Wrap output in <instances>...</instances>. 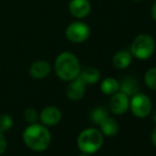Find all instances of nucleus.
<instances>
[{
  "mask_svg": "<svg viewBox=\"0 0 156 156\" xmlns=\"http://www.w3.org/2000/svg\"><path fill=\"white\" fill-rule=\"evenodd\" d=\"M51 139V134L48 126L41 123H31L23 129V144L34 152L46 151L50 147Z\"/></svg>",
  "mask_w": 156,
  "mask_h": 156,
  "instance_id": "nucleus-1",
  "label": "nucleus"
},
{
  "mask_svg": "<svg viewBox=\"0 0 156 156\" xmlns=\"http://www.w3.org/2000/svg\"><path fill=\"white\" fill-rule=\"evenodd\" d=\"M82 69L79 58L70 51L61 52L54 61V71L60 80L70 82L79 76Z\"/></svg>",
  "mask_w": 156,
  "mask_h": 156,
  "instance_id": "nucleus-2",
  "label": "nucleus"
},
{
  "mask_svg": "<svg viewBox=\"0 0 156 156\" xmlns=\"http://www.w3.org/2000/svg\"><path fill=\"white\" fill-rule=\"evenodd\" d=\"M103 141H104V135L101 133L100 129L88 127L83 129L79 134L76 144L81 152L90 155L100 150L101 147L103 146Z\"/></svg>",
  "mask_w": 156,
  "mask_h": 156,
  "instance_id": "nucleus-3",
  "label": "nucleus"
},
{
  "mask_svg": "<svg viewBox=\"0 0 156 156\" xmlns=\"http://www.w3.org/2000/svg\"><path fill=\"white\" fill-rule=\"evenodd\" d=\"M155 41L150 34L141 33L138 34L133 39L129 48V52L133 55V58L137 60H148L154 54L155 52Z\"/></svg>",
  "mask_w": 156,
  "mask_h": 156,
  "instance_id": "nucleus-4",
  "label": "nucleus"
},
{
  "mask_svg": "<svg viewBox=\"0 0 156 156\" xmlns=\"http://www.w3.org/2000/svg\"><path fill=\"white\" fill-rule=\"evenodd\" d=\"M65 36L71 43L82 44L86 41L90 36V28L86 23L79 19V20L72 21L67 26L65 30Z\"/></svg>",
  "mask_w": 156,
  "mask_h": 156,
  "instance_id": "nucleus-5",
  "label": "nucleus"
},
{
  "mask_svg": "<svg viewBox=\"0 0 156 156\" xmlns=\"http://www.w3.org/2000/svg\"><path fill=\"white\" fill-rule=\"evenodd\" d=\"M129 109L137 118H146L152 111V101L146 94L137 93L129 98Z\"/></svg>",
  "mask_w": 156,
  "mask_h": 156,
  "instance_id": "nucleus-6",
  "label": "nucleus"
},
{
  "mask_svg": "<svg viewBox=\"0 0 156 156\" xmlns=\"http://www.w3.org/2000/svg\"><path fill=\"white\" fill-rule=\"evenodd\" d=\"M62 119V112L58 107L49 105L44 107L39 113V121L46 126H54Z\"/></svg>",
  "mask_w": 156,
  "mask_h": 156,
  "instance_id": "nucleus-7",
  "label": "nucleus"
},
{
  "mask_svg": "<svg viewBox=\"0 0 156 156\" xmlns=\"http://www.w3.org/2000/svg\"><path fill=\"white\" fill-rule=\"evenodd\" d=\"M129 108V97L121 91L112 94L109 100V109L115 115H123Z\"/></svg>",
  "mask_w": 156,
  "mask_h": 156,
  "instance_id": "nucleus-8",
  "label": "nucleus"
},
{
  "mask_svg": "<svg viewBox=\"0 0 156 156\" xmlns=\"http://www.w3.org/2000/svg\"><path fill=\"white\" fill-rule=\"evenodd\" d=\"M68 10L74 18L83 19L90 14L91 3L89 0H70Z\"/></svg>",
  "mask_w": 156,
  "mask_h": 156,
  "instance_id": "nucleus-9",
  "label": "nucleus"
},
{
  "mask_svg": "<svg viewBox=\"0 0 156 156\" xmlns=\"http://www.w3.org/2000/svg\"><path fill=\"white\" fill-rule=\"evenodd\" d=\"M85 93H86V85L79 78L70 81L66 88V96L71 101L81 100L85 96Z\"/></svg>",
  "mask_w": 156,
  "mask_h": 156,
  "instance_id": "nucleus-10",
  "label": "nucleus"
},
{
  "mask_svg": "<svg viewBox=\"0 0 156 156\" xmlns=\"http://www.w3.org/2000/svg\"><path fill=\"white\" fill-rule=\"evenodd\" d=\"M30 76L35 80H43L47 78L51 72V65L46 60L34 61L29 68Z\"/></svg>",
  "mask_w": 156,
  "mask_h": 156,
  "instance_id": "nucleus-11",
  "label": "nucleus"
},
{
  "mask_svg": "<svg viewBox=\"0 0 156 156\" xmlns=\"http://www.w3.org/2000/svg\"><path fill=\"white\" fill-rule=\"evenodd\" d=\"M79 79L85 83V85H94L100 81L101 73L98 68L96 67H86L81 69L80 74L78 76Z\"/></svg>",
  "mask_w": 156,
  "mask_h": 156,
  "instance_id": "nucleus-12",
  "label": "nucleus"
},
{
  "mask_svg": "<svg viewBox=\"0 0 156 156\" xmlns=\"http://www.w3.org/2000/svg\"><path fill=\"white\" fill-rule=\"evenodd\" d=\"M132 61H133V55L127 50H120V51L116 52L112 58L114 67H116L117 69L127 68L132 64Z\"/></svg>",
  "mask_w": 156,
  "mask_h": 156,
  "instance_id": "nucleus-13",
  "label": "nucleus"
},
{
  "mask_svg": "<svg viewBox=\"0 0 156 156\" xmlns=\"http://www.w3.org/2000/svg\"><path fill=\"white\" fill-rule=\"evenodd\" d=\"M119 91L125 94L129 98L135 94L139 93L137 80L133 76H125L119 82Z\"/></svg>",
  "mask_w": 156,
  "mask_h": 156,
  "instance_id": "nucleus-14",
  "label": "nucleus"
},
{
  "mask_svg": "<svg viewBox=\"0 0 156 156\" xmlns=\"http://www.w3.org/2000/svg\"><path fill=\"white\" fill-rule=\"evenodd\" d=\"M100 126V131L101 133L104 136H107V137H112V136H115L116 134L119 131V125H118V122L116 121L114 118L107 117L99 124Z\"/></svg>",
  "mask_w": 156,
  "mask_h": 156,
  "instance_id": "nucleus-15",
  "label": "nucleus"
},
{
  "mask_svg": "<svg viewBox=\"0 0 156 156\" xmlns=\"http://www.w3.org/2000/svg\"><path fill=\"white\" fill-rule=\"evenodd\" d=\"M100 89L106 96H112V94L119 91V81H117L114 78H111V76L109 78H105L101 82Z\"/></svg>",
  "mask_w": 156,
  "mask_h": 156,
  "instance_id": "nucleus-16",
  "label": "nucleus"
},
{
  "mask_svg": "<svg viewBox=\"0 0 156 156\" xmlns=\"http://www.w3.org/2000/svg\"><path fill=\"white\" fill-rule=\"evenodd\" d=\"M107 117H108V112H107V109L104 106L94 107L90 113V120L97 125L100 124Z\"/></svg>",
  "mask_w": 156,
  "mask_h": 156,
  "instance_id": "nucleus-17",
  "label": "nucleus"
},
{
  "mask_svg": "<svg viewBox=\"0 0 156 156\" xmlns=\"http://www.w3.org/2000/svg\"><path fill=\"white\" fill-rule=\"evenodd\" d=\"M144 83L152 90H156V67H152L144 73Z\"/></svg>",
  "mask_w": 156,
  "mask_h": 156,
  "instance_id": "nucleus-18",
  "label": "nucleus"
},
{
  "mask_svg": "<svg viewBox=\"0 0 156 156\" xmlns=\"http://www.w3.org/2000/svg\"><path fill=\"white\" fill-rule=\"evenodd\" d=\"M13 124H14V120L9 114L0 115V132L1 133H5V132L10 131L13 127Z\"/></svg>",
  "mask_w": 156,
  "mask_h": 156,
  "instance_id": "nucleus-19",
  "label": "nucleus"
},
{
  "mask_svg": "<svg viewBox=\"0 0 156 156\" xmlns=\"http://www.w3.org/2000/svg\"><path fill=\"white\" fill-rule=\"evenodd\" d=\"M23 119L30 124L35 123V122H37V120H39V114L35 108L29 107L23 112Z\"/></svg>",
  "mask_w": 156,
  "mask_h": 156,
  "instance_id": "nucleus-20",
  "label": "nucleus"
},
{
  "mask_svg": "<svg viewBox=\"0 0 156 156\" xmlns=\"http://www.w3.org/2000/svg\"><path fill=\"white\" fill-rule=\"evenodd\" d=\"M6 147H8V141H6V138L4 136L3 133L0 132V155L3 154L6 150Z\"/></svg>",
  "mask_w": 156,
  "mask_h": 156,
  "instance_id": "nucleus-21",
  "label": "nucleus"
},
{
  "mask_svg": "<svg viewBox=\"0 0 156 156\" xmlns=\"http://www.w3.org/2000/svg\"><path fill=\"white\" fill-rule=\"evenodd\" d=\"M151 141H152V144L156 147V126L153 129L152 134H151Z\"/></svg>",
  "mask_w": 156,
  "mask_h": 156,
  "instance_id": "nucleus-22",
  "label": "nucleus"
},
{
  "mask_svg": "<svg viewBox=\"0 0 156 156\" xmlns=\"http://www.w3.org/2000/svg\"><path fill=\"white\" fill-rule=\"evenodd\" d=\"M151 15H152V18L156 21V0L154 1L152 5V10H151Z\"/></svg>",
  "mask_w": 156,
  "mask_h": 156,
  "instance_id": "nucleus-23",
  "label": "nucleus"
},
{
  "mask_svg": "<svg viewBox=\"0 0 156 156\" xmlns=\"http://www.w3.org/2000/svg\"><path fill=\"white\" fill-rule=\"evenodd\" d=\"M152 119H153V121L156 123V109L153 112V114H152Z\"/></svg>",
  "mask_w": 156,
  "mask_h": 156,
  "instance_id": "nucleus-24",
  "label": "nucleus"
},
{
  "mask_svg": "<svg viewBox=\"0 0 156 156\" xmlns=\"http://www.w3.org/2000/svg\"><path fill=\"white\" fill-rule=\"evenodd\" d=\"M79 156H89V154H86V153H82V154H80Z\"/></svg>",
  "mask_w": 156,
  "mask_h": 156,
  "instance_id": "nucleus-25",
  "label": "nucleus"
},
{
  "mask_svg": "<svg viewBox=\"0 0 156 156\" xmlns=\"http://www.w3.org/2000/svg\"><path fill=\"white\" fill-rule=\"evenodd\" d=\"M134 1H137L138 2V1H141V0H134Z\"/></svg>",
  "mask_w": 156,
  "mask_h": 156,
  "instance_id": "nucleus-26",
  "label": "nucleus"
},
{
  "mask_svg": "<svg viewBox=\"0 0 156 156\" xmlns=\"http://www.w3.org/2000/svg\"><path fill=\"white\" fill-rule=\"evenodd\" d=\"M153 1H155V0H153Z\"/></svg>",
  "mask_w": 156,
  "mask_h": 156,
  "instance_id": "nucleus-27",
  "label": "nucleus"
}]
</instances>
